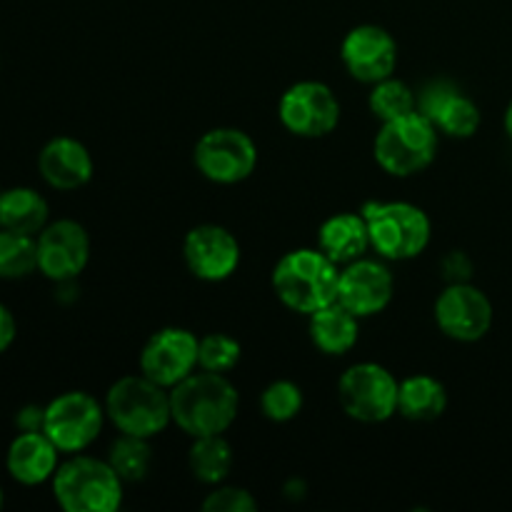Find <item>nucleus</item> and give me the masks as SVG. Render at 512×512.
Returning <instances> with one entry per match:
<instances>
[{
    "label": "nucleus",
    "mask_w": 512,
    "mask_h": 512,
    "mask_svg": "<svg viewBox=\"0 0 512 512\" xmlns=\"http://www.w3.org/2000/svg\"><path fill=\"white\" fill-rule=\"evenodd\" d=\"M318 248L338 265L365 258L370 248L368 223L363 213H335L318 230Z\"/></svg>",
    "instance_id": "obj_21"
},
{
    "label": "nucleus",
    "mask_w": 512,
    "mask_h": 512,
    "mask_svg": "<svg viewBox=\"0 0 512 512\" xmlns=\"http://www.w3.org/2000/svg\"><path fill=\"white\" fill-rule=\"evenodd\" d=\"M108 463L113 465L115 473L125 483H140V480L148 478L150 468H153V448H150V440L133 438V435H120L110 445Z\"/></svg>",
    "instance_id": "obj_27"
},
{
    "label": "nucleus",
    "mask_w": 512,
    "mask_h": 512,
    "mask_svg": "<svg viewBox=\"0 0 512 512\" xmlns=\"http://www.w3.org/2000/svg\"><path fill=\"white\" fill-rule=\"evenodd\" d=\"M393 295L395 278L383 260L360 258L340 270L338 303L360 320L383 313L393 303Z\"/></svg>",
    "instance_id": "obj_16"
},
{
    "label": "nucleus",
    "mask_w": 512,
    "mask_h": 512,
    "mask_svg": "<svg viewBox=\"0 0 512 512\" xmlns=\"http://www.w3.org/2000/svg\"><path fill=\"white\" fill-rule=\"evenodd\" d=\"M243 358V345L228 333H208L198 343V370L228 375Z\"/></svg>",
    "instance_id": "obj_29"
},
{
    "label": "nucleus",
    "mask_w": 512,
    "mask_h": 512,
    "mask_svg": "<svg viewBox=\"0 0 512 512\" xmlns=\"http://www.w3.org/2000/svg\"><path fill=\"white\" fill-rule=\"evenodd\" d=\"M400 380L380 363H355L340 375L338 403L348 418L378 425L398 413Z\"/></svg>",
    "instance_id": "obj_7"
},
{
    "label": "nucleus",
    "mask_w": 512,
    "mask_h": 512,
    "mask_svg": "<svg viewBox=\"0 0 512 512\" xmlns=\"http://www.w3.org/2000/svg\"><path fill=\"white\" fill-rule=\"evenodd\" d=\"M108 420L105 405L85 390H70L45 405L43 433L55 443L60 453H83L103 433Z\"/></svg>",
    "instance_id": "obj_8"
},
{
    "label": "nucleus",
    "mask_w": 512,
    "mask_h": 512,
    "mask_svg": "<svg viewBox=\"0 0 512 512\" xmlns=\"http://www.w3.org/2000/svg\"><path fill=\"white\" fill-rule=\"evenodd\" d=\"M170 410L173 425L190 438L225 435L238 420L240 395L228 375L200 370L170 388Z\"/></svg>",
    "instance_id": "obj_1"
},
{
    "label": "nucleus",
    "mask_w": 512,
    "mask_h": 512,
    "mask_svg": "<svg viewBox=\"0 0 512 512\" xmlns=\"http://www.w3.org/2000/svg\"><path fill=\"white\" fill-rule=\"evenodd\" d=\"M105 415L120 435L153 440L173 423L170 390L143 373L118 378L105 393Z\"/></svg>",
    "instance_id": "obj_3"
},
{
    "label": "nucleus",
    "mask_w": 512,
    "mask_h": 512,
    "mask_svg": "<svg viewBox=\"0 0 512 512\" xmlns=\"http://www.w3.org/2000/svg\"><path fill=\"white\" fill-rule=\"evenodd\" d=\"M38 173L53 190H80L93 180L95 163L90 150L70 135L48 140L38 153Z\"/></svg>",
    "instance_id": "obj_18"
},
{
    "label": "nucleus",
    "mask_w": 512,
    "mask_h": 512,
    "mask_svg": "<svg viewBox=\"0 0 512 512\" xmlns=\"http://www.w3.org/2000/svg\"><path fill=\"white\" fill-rule=\"evenodd\" d=\"M368 108L380 123H390V120H398L418 110V93L405 80L390 75V78L370 85Z\"/></svg>",
    "instance_id": "obj_25"
},
{
    "label": "nucleus",
    "mask_w": 512,
    "mask_h": 512,
    "mask_svg": "<svg viewBox=\"0 0 512 512\" xmlns=\"http://www.w3.org/2000/svg\"><path fill=\"white\" fill-rule=\"evenodd\" d=\"M370 248L383 260L405 263L425 253L433 235L428 213L405 200H375L363 208Z\"/></svg>",
    "instance_id": "obj_5"
},
{
    "label": "nucleus",
    "mask_w": 512,
    "mask_h": 512,
    "mask_svg": "<svg viewBox=\"0 0 512 512\" xmlns=\"http://www.w3.org/2000/svg\"><path fill=\"white\" fill-rule=\"evenodd\" d=\"M48 200L33 188H8L0 193V228L38 235L48 225Z\"/></svg>",
    "instance_id": "obj_23"
},
{
    "label": "nucleus",
    "mask_w": 512,
    "mask_h": 512,
    "mask_svg": "<svg viewBox=\"0 0 512 512\" xmlns=\"http://www.w3.org/2000/svg\"><path fill=\"white\" fill-rule=\"evenodd\" d=\"M448 408V390L433 375H410L400 380L398 413L413 423H433Z\"/></svg>",
    "instance_id": "obj_22"
},
{
    "label": "nucleus",
    "mask_w": 512,
    "mask_h": 512,
    "mask_svg": "<svg viewBox=\"0 0 512 512\" xmlns=\"http://www.w3.org/2000/svg\"><path fill=\"white\" fill-rule=\"evenodd\" d=\"M505 133H508V138L512 140V100H510L508 110H505Z\"/></svg>",
    "instance_id": "obj_33"
},
{
    "label": "nucleus",
    "mask_w": 512,
    "mask_h": 512,
    "mask_svg": "<svg viewBox=\"0 0 512 512\" xmlns=\"http://www.w3.org/2000/svg\"><path fill=\"white\" fill-rule=\"evenodd\" d=\"M305 395L303 388L293 380H273L260 393V410L270 423H290L303 413Z\"/></svg>",
    "instance_id": "obj_28"
},
{
    "label": "nucleus",
    "mask_w": 512,
    "mask_h": 512,
    "mask_svg": "<svg viewBox=\"0 0 512 512\" xmlns=\"http://www.w3.org/2000/svg\"><path fill=\"white\" fill-rule=\"evenodd\" d=\"M340 265L330 260L320 248H298L285 253L275 263L270 285L280 303L300 315L338 300Z\"/></svg>",
    "instance_id": "obj_2"
},
{
    "label": "nucleus",
    "mask_w": 512,
    "mask_h": 512,
    "mask_svg": "<svg viewBox=\"0 0 512 512\" xmlns=\"http://www.w3.org/2000/svg\"><path fill=\"white\" fill-rule=\"evenodd\" d=\"M38 270V238L0 228V278L20 280Z\"/></svg>",
    "instance_id": "obj_26"
},
{
    "label": "nucleus",
    "mask_w": 512,
    "mask_h": 512,
    "mask_svg": "<svg viewBox=\"0 0 512 512\" xmlns=\"http://www.w3.org/2000/svg\"><path fill=\"white\" fill-rule=\"evenodd\" d=\"M435 323L455 343H478L493 328V303L473 283H450L435 300Z\"/></svg>",
    "instance_id": "obj_11"
},
{
    "label": "nucleus",
    "mask_w": 512,
    "mask_h": 512,
    "mask_svg": "<svg viewBox=\"0 0 512 512\" xmlns=\"http://www.w3.org/2000/svg\"><path fill=\"white\" fill-rule=\"evenodd\" d=\"M278 118L295 138H325L340 123V100L320 80H298L280 95Z\"/></svg>",
    "instance_id": "obj_10"
},
{
    "label": "nucleus",
    "mask_w": 512,
    "mask_h": 512,
    "mask_svg": "<svg viewBox=\"0 0 512 512\" xmlns=\"http://www.w3.org/2000/svg\"><path fill=\"white\" fill-rule=\"evenodd\" d=\"M55 503L65 512H115L123 505L125 480L108 460L75 453L53 475Z\"/></svg>",
    "instance_id": "obj_4"
},
{
    "label": "nucleus",
    "mask_w": 512,
    "mask_h": 512,
    "mask_svg": "<svg viewBox=\"0 0 512 512\" xmlns=\"http://www.w3.org/2000/svg\"><path fill=\"white\" fill-rule=\"evenodd\" d=\"M193 163L215 185H238L258 168V145L240 128H213L195 143Z\"/></svg>",
    "instance_id": "obj_9"
},
{
    "label": "nucleus",
    "mask_w": 512,
    "mask_h": 512,
    "mask_svg": "<svg viewBox=\"0 0 512 512\" xmlns=\"http://www.w3.org/2000/svg\"><path fill=\"white\" fill-rule=\"evenodd\" d=\"M58 455L60 450L55 448L53 440L43 433H18L10 443L8 455H5V465L15 483L20 485H43L53 480L55 470H58Z\"/></svg>",
    "instance_id": "obj_19"
},
{
    "label": "nucleus",
    "mask_w": 512,
    "mask_h": 512,
    "mask_svg": "<svg viewBox=\"0 0 512 512\" xmlns=\"http://www.w3.org/2000/svg\"><path fill=\"white\" fill-rule=\"evenodd\" d=\"M200 508L205 512H253L258 510V500L250 495V490L220 483L213 485Z\"/></svg>",
    "instance_id": "obj_30"
},
{
    "label": "nucleus",
    "mask_w": 512,
    "mask_h": 512,
    "mask_svg": "<svg viewBox=\"0 0 512 512\" xmlns=\"http://www.w3.org/2000/svg\"><path fill=\"white\" fill-rule=\"evenodd\" d=\"M15 335H18V325H15L13 313L0 303V353H5L13 345Z\"/></svg>",
    "instance_id": "obj_32"
},
{
    "label": "nucleus",
    "mask_w": 512,
    "mask_h": 512,
    "mask_svg": "<svg viewBox=\"0 0 512 512\" xmlns=\"http://www.w3.org/2000/svg\"><path fill=\"white\" fill-rule=\"evenodd\" d=\"M200 338L188 328H160L140 348V373L163 388H175L198 370Z\"/></svg>",
    "instance_id": "obj_12"
},
{
    "label": "nucleus",
    "mask_w": 512,
    "mask_h": 512,
    "mask_svg": "<svg viewBox=\"0 0 512 512\" xmlns=\"http://www.w3.org/2000/svg\"><path fill=\"white\" fill-rule=\"evenodd\" d=\"M340 60L358 83H380L398 68V40L383 25H355L340 43Z\"/></svg>",
    "instance_id": "obj_13"
},
{
    "label": "nucleus",
    "mask_w": 512,
    "mask_h": 512,
    "mask_svg": "<svg viewBox=\"0 0 512 512\" xmlns=\"http://www.w3.org/2000/svg\"><path fill=\"white\" fill-rule=\"evenodd\" d=\"M0 508H3V488H0Z\"/></svg>",
    "instance_id": "obj_34"
},
{
    "label": "nucleus",
    "mask_w": 512,
    "mask_h": 512,
    "mask_svg": "<svg viewBox=\"0 0 512 512\" xmlns=\"http://www.w3.org/2000/svg\"><path fill=\"white\" fill-rule=\"evenodd\" d=\"M38 270L53 283H70L88 268L90 238L78 220H55L38 235Z\"/></svg>",
    "instance_id": "obj_14"
},
{
    "label": "nucleus",
    "mask_w": 512,
    "mask_h": 512,
    "mask_svg": "<svg viewBox=\"0 0 512 512\" xmlns=\"http://www.w3.org/2000/svg\"><path fill=\"white\" fill-rule=\"evenodd\" d=\"M418 113L430 118L440 135L448 138H473L480 128V108L473 98L460 93L450 80H433L418 93Z\"/></svg>",
    "instance_id": "obj_17"
},
{
    "label": "nucleus",
    "mask_w": 512,
    "mask_h": 512,
    "mask_svg": "<svg viewBox=\"0 0 512 512\" xmlns=\"http://www.w3.org/2000/svg\"><path fill=\"white\" fill-rule=\"evenodd\" d=\"M440 130L423 113H410L383 123L373 143L375 163L393 178H413L438 158Z\"/></svg>",
    "instance_id": "obj_6"
},
{
    "label": "nucleus",
    "mask_w": 512,
    "mask_h": 512,
    "mask_svg": "<svg viewBox=\"0 0 512 512\" xmlns=\"http://www.w3.org/2000/svg\"><path fill=\"white\" fill-rule=\"evenodd\" d=\"M240 243L228 228L215 223L195 225L183 240V260L203 283H223L240 268Z\"/></svg>",
    "instance_id": "obj_15"
},
{
    "label": "nucleus",
    "mask_w": 512,
    "mask_h": 512,
    "mask_svg": "<svg viewBox=\"0 0 512 512\" xmlns=\"http://www.w3.org/2000/svg\"><path fill=\"white\" fill-rule=\"evenodd\" d=\"M308 335L320 353L338 358L358 345L360 318L335 300L308 315Z\"/></svg>",
    "instance_id": "obj_20"
},
{
    "label": "nucleus",
    "mask_w": 512,
    "mask_h": 512,
    "mask_svg": "<svg viewBox=\"0 0 512 512\" xmlns=\"http://www.w3.org/2000/svg\"><path fill=\"white\" fill-rule=\"evenodd\" d=\"M235 463V455L225 435H203L193 438L188 453L190 473L203 485H220L230 475Z\"/></svg>",
    "instance_id": "obj_24"
},
{
    "label": "nucleus",
    "mask_w": 512,
    "mask_h": 512,
    "mask_svg": "<svg viewBox=\"0 0 512 512\" xmlns=\"http://www.w3.org/2000/svg\"><path fill=\"white\" fill-rule=\"evenodd\" d=\"M45 423V408L40 405H25L15 415V425H18L20 433H35V430H43Z\"/></svg>",
    "instance_id": "obj_31"
}]
</instances>
